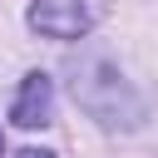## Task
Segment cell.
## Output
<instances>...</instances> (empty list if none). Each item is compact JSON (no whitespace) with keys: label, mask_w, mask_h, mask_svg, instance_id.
<instances>
[{"label":"cell","mask_w":158,"mask_h":158,"mask_svg":"<svg viewBox=\"0 0 158 158\" xmlns=\"http://www.w3.org/2000/svg\"><path fill=\"white\" fill-rule=\"evenodd\" d=\"M30 25L40 35H49V40H79L94 25V15L79 0H35L30 5Z\"/></svg>","instance_id":"1"},{"label":"cell","mask_w":158,"mask_h":158,"mask_svg":"<svg viewBox=\"0 0 158 158\" xmlns=\"http://www.w3.org/2000/svg\"><path fill=\"white\" fill-rule=\"evenodd\" d=\"M15 158H54V153H49V148H20Z\"/></svg>","instance_id":"3"},{"label":"cell","mask_w":158,"mask_h":158,"mask_svg":"<svg viewBox=\"0 0 158 158\" xmlns=\"http://www.w3.org/2000/svg\"><path fill=\"white\" fill-rule=\"evenodd\" d=\"M10 118L20 128H44L54 118V84H49V74H25V84H20L15 104H10Z\"/></svg>","instance_id":"2"},{"label":"cell","mask_w":158,"mask_h":158,"mask_svg":"<svg viewBox=\"0 0 158 158\" xmlns=\"http://www.w3.org/2000/svg\"><path fill=\"white\" fill-rule=\"evenodd\" d=\"M0 158H5V133H0Z\"/></svg>","instance_id":"4"}]
</instances>
